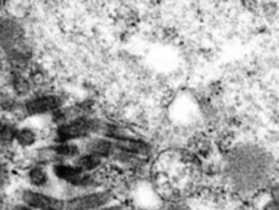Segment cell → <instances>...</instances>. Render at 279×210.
Masks as SVG:
<instances>
[{
    "label": "cell",
    "instance_id": "ba28073f",
    "mask_svg": "<svg viewBox=\"0 0 279 210\" xmlns=\"http://www.w3.org/2000/svg\"><path fill=\"white\" fill-rule=\"evenodd\" d=\"M101 164H102V158L92 154L84 155L80 158H77V160L75 161V167L77 169H80L81 171L85 172V173L96 170L97 168L101 167Z\"/></svg>",
    "mask_w": 279,
    "mask_h": 210
},
{
    "label": "cell",
    "instance_id": "5b68a950",
    "mask_svg": "<svg viewBox=\"0 0 279 210\" xmlns=\"http://www.w3.org/2000/svg\"><path fill=\"white\" fill-rule=\"evenodd\" d=\"M115 149L119 150L123 154L134 157H146L150 155L151 147L143 139L135 137H129L114 142Z\"/></svg>",
    "mask_w": 279,
    "mask_h": 210
},
{
    "label": "cell",
    "instance_id": "9c48e42d",
    "mask_svg": "<svg viewBox=\"0 0 279 210\" xmlns=\"http://www.w3.org/2000/svg\"><path fill=\"white\" fill-rule=\"evenodd\" d=\"M16 139L23 147H29L36 142V133L30 128H22L18 130Z\"/></svg>",
    "mask_w": 279,
    "mask_h": 210
},
{
    "label": "cell",
    "instance_id": "30bf717a",
    "mask_svg": "<svg viewBox=\"0 0 279 210\" xmlns=\"http://www.w3.org/2000/svg\"><path fill=\"white\" fill-rule=\"evenodd\" d=\"M55 152L58 156L61 157H76L80 154L79 148L76 147L73 144L69 143H61L60 145H58L57 147H55Z\"/></svg>",
    "mask_w": 279,
    "mask_h": 210
},
{
    "label": "cell",
    "instance_id": "2e32d148",
    "mask_svg": "<svg viewBox=\"0 0 279 210\" xmlns=\"http://www.w3.org/2000/svg\"><path fill=\"white\" fill-rule=\"evenodd\" d=\"M95 210H125V208L119 205H107L101 208H97Z\"/></svg>",
    "mask_w": 279,
    "mask_h": 210
},
{
    "label": "cell",
    "instance_id": "8fae6325",
    "mask_svg": "<svg viewBox=\"0 0 279 210\" xmlns=\"http://www.w3.org/2000/svg\"><path fill=\"white\" fill-rule=\"evenodd\" d=\"M18 130L14 126L8 123H3L0 125V142L8 144L15 140L17 137Z\"/></svg>",
    "mask_w": 279,
    "mask_h": 210
},
{
    "label": "cell",
    "instance_id": "9a60e30c",
    "mask_svg": "<svg viewBox=\"0 0 279 210\" xmlns=\"http://www.w3.org/2000/svg\"><path fill=\"white\" fill-rule=\"evenodd\" d=\"M261 210H279V203H277L276 201H272L270 199H267L262 205Z\"/></svg>",
    "mask_w": 279,
    "mask_h": 210
},
{
    "label": "cell",
    "instance_id": "3957f363",
    "mask_svg": "<svg viewBox=\"0 0 279 210\" xmlns=\"http://www.w3.org/2000/svg\"><path fill=\"white\" fill-rule=\"evenodd\" d=\"M54 173L62 181H66L75 186H89L94 183L92 175L77 169L75 165L57 164L54 168Z\"/></svg>",
    "mask_w": 279,
    "mask_h": 210
},
{
    "label": "cell",
    "instance_id": "e0dca14e",
    "mask_svg": "<svg viewBox=\"0 0 279 210\" xmlns=\"http://www.w3.org/2000/svg\"><path fill=\"white\" fill-rule=\"evenodd\" d=\"M14 210H33L32 208L28 207V206H22V205H19V206H16L14 208Z\"/></svg>",
    "mask_w": 279,
    "mask_h": 210
},
{
    "label": "cell",
    "instance_id": "7c38bea8",
    "mask_svg": "<svg viewBox=\"0 0 279 210\" xmlns=\"http://www.w3.org/2000/svg\"><path fill=\"white\" fill-rule=\"evenodd\" d=\"M29 179L35 186H42L47 182V174L42 168L36 167L30 171Z\"/></svg>",
    "mask_w": 279,
    "mask_h": 210
},
{
    "label": "cell",
    "instance_id": "7a4b0ae2",
    "mask_svg": "<svg viewBox=\"0 0 279 210\" xmlns=\"http://www.w3.org/2000/svg\"><path fill=\"white\" fill-rule=\"evenodd\" d=\"M112 199L113 196L109 192H96L64 202V210H95L109 205Z\"/></svg>",
    "mask_w": 279,
    "mask_h": 210
},
{
    "label": "cell",
    "instance_id": "52a82bcc",
    "mask_svg": "<svg viewBox=\"0 0 279 210\" xmlns=\"http://www.w3.org/2000/svg\"><path fill=\"white\" fill-rule=\"evenodd\" d=\"M86 149L88 154L95 155L100 158H108L115 152V145L113 140L108 138L93 139L87 144Z\"/></svg>",
    "mask_w": 279,
    "mask_h": 210
},
{
    "label": "cell",
    "instance_id": "8992f818",
    "mask_svg": "<svg viewBox=\"0 0 279 210\" xmlns=\"http://www.w3.org/2000/svg\"><path fill=\"white\" fill-rule=\"evenodd\" d=\"M60 99L55 95H46L30 100L25 104V110L31 115H38V114L48 113L57 110L60 106Z\"/></svg>",
    "mask_w": 279,
    "mask_h": 210
},
{
    "label": "cell",
    "instance_id": "6da1fadb",
    "mask_svg": "<svg viewBox=\"0 0 279 210\" xmlns=\"http://www.w3.org/2000/svg\"><path fill=\"white\" fill-rule=\"evenodd\" d=\"M100 128V124L93 119L76 118L69 123L62 124L57 130V139L60 143H68L69 140L82 138L89 135Z\"/></svg>",
    "mask_w": 279,
    "mask_h": 210
},
{
    "label": "cell",
    "instance_id": "277c9868",
    "mask_svg": "<svg viewBox=\"0 0 279 210\" xmlns=\"http://www.w3.org/2000/svg\"><path fill=\"white\" fill-rule=\"evenodd\" d=\"M22 199L30 208L41 210H64V202L62 200L42 193L33 192V190H25L22 195Z\"/></svg>",
    "mask_w": 279,
    "mask_h": 210
},
{
    "label": "cell",
    "instance_id": "4fadbf2b",
    "mask_svg": "<svg viewBox=\"0 0 279 210\" xmlns=\"http://www.w3.org/2000/svg\"><path fill=\"white\" fill-rule=\"evenodd\" d=\"M15 88L19 93H25L29 90V84L24 80V78L18 76L15 78Z\"/></svg>",
    "mask_w": 279,
    "mask_h": 210
},
{
    "label": "cell",
    "instance_id": "5bb4252c",
    "mask_svg": "<svg viewBox=\"0 0 279 210\" xmlns=\"http://www.w3.org/2000/svg\"><path fill=\"white\" fill-rule=\"evenodd\" d=\"M268 197H269L268 199L279 203V183H276L274 185H271L268 192Z\"/></svg>",
    "mask_w": 279,
    "mask_h": 210
},
{
    "label": "cell",
    "instance_id": "ac0fdd59",
    "mask_svg": "<svg viewBox=\"0 0 279 210\" xmlns=\"http://www.w3.org/2000/svg\"><path fill=\"white\" fill-rule=\"evenodd\" d=\"M3 175H4V172H3V170H2V169H0V179H2Z\"/></svg>",
    "mask_w": 279,
    "mask_h": 210
}]
</instances>
